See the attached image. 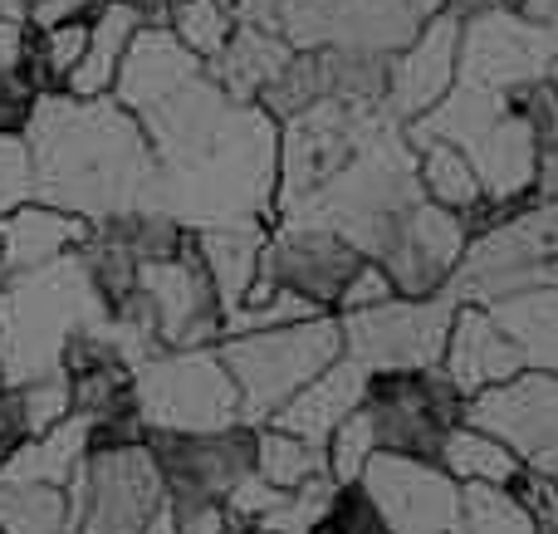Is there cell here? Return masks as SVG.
<instances>
[{
    "label": "cell",
    "instance_id": "6da1fadb",
    "mask_svg": "<svg viewBox=\"0 0 558 534\" xmlns=\"http://www.w3.org/2000/svg\"><path fill=\"white\" fill-rule=\"evenodd\" d=\"M35 202L84 221L157 206V157L147 133L113 94H39L25 128Z\"/></svg>",
    "mask_w": 558,
    "mask_h": 534
},
{
    "label": "cell",
    "instance_id": "7a4b0ae2",
    "mask_svg": "<svg viewBox=\"0 0 558 534\" xmlns=\"http://www.w3.org/2000/svg\"><path fill=\"white\" fill-rule=\"evenodd\" d=\"M108 310L88 280L78 245L0 284V368L10 388L54 378L64 343L84 329H104Z\"/></svg>",
    "mask_w": 558,
    "mask_h": 534
},
{
    "label": "cell",
    "instance_id": "3957f363",
    "mask_svg": "<svg viewBox=\"0 0 558 534\" xmlns=\"http://www.w3.org/2000/svg\"><path fill=\"white\" fill-rule=\"evenodd\" d=\"M147 451L157 457L167 486L172 534H221L226 500L255 471V427L231 422L211 432H147Z\"/></svg>",
    "mask_w": 558,
    "mask_h": 534
},
{
    "label": "cell",
    "instance_id": "277c9868",
    "mask_svg": "<svg viewBox=\"0 0 558 534\" xmlns=\"http://www.w3.org/2000/svg\"><path fill=\"white\" fill-rule=\"evenodd\" d=\"M216 353L241 392L245 422L260 427L289 392H299L343 353V329H338V314H308V319L270 324V329L226 333Z\"/></svg>",
    "mask_w": 558,
    "mask_h": 534
},
{
    "label": "cell",
    "instance_id": "5b68a950",
    "mask_svg": "<svg viewBox=\"0 0 558 534\" xmlns=\"http://www.w3.org/2000/svg\"><path fill=\"white\" fill-rule=\"evenodd\" d=\"M357 412L367 417L373 451L436 461L465 422V392L441 368H367Z\"/></svg>",
    "mask_w": 558,
    "mask_h": 534
},
{
    "label": "cell",
    "instance_id": "8992f818",
    "mask_svg": "<svg viewBox=\"0 0 558 534\" xmlns=\"http://www.w3.org/2000/svg\"><path fill=\"white\" fill-rule=\"evenodd\" d=\"M133 398L147 427L167 432H211L245 422L241 392L211 349H153L133 363Z\"/></svg>",
    "mask_w": 558,
    "mask_h": 534
},
{
    "label": "cell",
    "instance_id": "52a82bcc",
    "mask_svg": "<svg viewBox=\"0 0 558 534\" xmlns=\"http://www.w3.org/2000/svg\"><path fill=\"white\" fill-rule=\"evenodd\" d=\"M74 534H147L167 515V486L147 441L84 451L69 476Z\"/></svg>",
    "mask_w": 558,
    "mask_h": 534
},
{
    "label": "cell",
    "instance_id": "ba28073f",
    "mask_svg": "<svg viewBox=\"0 0 558 534\" xmlns=\"http://www.w3.org/2000/svg\"><path fill=\"white\" fill-rule=\"evenodd\" d=\"M456 294H392L383 304L338 314L343 353L363 368H441L446 333L456 319Z\"/></svg>",
    "mask_w": 558,
    "mask_h": 534
},
{
    "label": "cell",
    "instance_id": "9c48e42d",
    "mask_svg": "<svg viewBox=\"0 0 558 534\" xmlns=\"http://www.w3.org/2000/svg\"><path fill=\"white\" fill-rule=\"evenodd\" d=\"M373 128V104H343V98H318V104L299 108L294 118H284L275 162V216L318 192L367 143Z\"/></svg>",
    "mask_w": 558,
    "mask_h": 534
},
{
    "label": "cell",
    "instance_id": "30bf717a",
    "mask_svg": "<svg viewBox=\"0 0 558 534\" xmlns=\"http://www.w3.org/2000/svg\"><path fill=\"white\" fill-rule=\"evenodd\" d=\"M367 255L357 251L348 235H338L333 226H314V221H279L275 235L260 241V270H255L251 294L289 290L299 300H308L314 310L333 314V300L343 294V284L357 275ZM245 294V300H251ZM241 300V304H245Z\"/></svg>",
    "mask_w": 558,
    "mask_h": 534
},
{
    "label": "cell",
    "instance_id": "8fae6325",
    "mask_svg": "<svg viewBox=\"0 0 558 534\" xmlns=\"http://www.w3.org/2000/svg\"><path fill=\"white\" fill-rule=\"evenodd\" d=\"M465 422L500 437L530 471L558 486V373L524 368L465 398Z\"/></svg>",
    "mask_w": 558,
    "mask_h": 534
},
{
    "label": "cell",
    "instance_id": "7c38bea8",
    "mask_svg": "<svg viewBox=\"0 0 558 534\" xmlns=\"http://www.w3.org/2000/svg\"><path fill=\"white\" fill-rule=\"evenodd\" d=\"M363 490L383 510L392 534H465V496L461 481L436 461L373 451L357 471Z\"/></svg>",
    "mask_w": 558,
    "mask_h": 534
},
{
    "label": "cell",
    "instance_id": "4fadbf2b",
    "mask_svg": "<svg viewBox=\"0 0 558 534\" xmlns=\"http://www.w3.org/2000/svg\"><path fill=\"white\" fill-rule=\"evenodd\" d=\"M554 29L539 20L514 15V10H481V15L461 20V54H456V74L465 84L485 88H514L524 78L549 74L554 64Z\"/></svg>",
    "mask_w": 558,
    "mask_h": 534
},
{
    "label": "cell",
    "instance_id": "5bb4252c",
    "mask_svg": "<svg viewBox=\"0 0 558 534\" xmlns=\"http://www.w3.org/2000/svg\"><path fill=\"white\" fill-rule=\"evenodd\" d=\"M465 241L471 235H465L461 216L436 206L432 196H422V202L407 206L402 221L387 231V241L367 260L383 265V275L392 280L397 294H436L446 290L451 270L461 265Z\"/></svg>",
    "mask_w": 558,
    "mask_h": 534
},
{
    "label": "cell",
    "instance_id": "9a60e30c",
    "mask_svg": "<svg viewBox=\"0 0 558 534\" xmlns=\"http://www.w3.org/2000/svg\"><path fill=\"white\" fill-rule=\"evenodd\" d=\"M456 54H461V15L432 10L412 29V39L402 49H392L387 88H383V104L392 108V118L412 123L416 113H426L456 84Z\"/></svg>",
    "mask_w": 558,
    "mask_h": 534
},
{
    "label": "cell",
    "instance_id": "2e32d148",
    "mask_svg": "<svg viewBox=\"0 0 558 534\" xmlns=\"http://www.w3.org/2000/svg\"><path fill=\"white\" fill-rule=\"evenodd\" d=\"M530 363L520 359L510 339L495 329V319L481 310V304H456L451 333H446V353H441V373L456 383V388L471 398L481 388H495V383L524 373Z\"/></svg>",
    "mask_w": 558,
    "mask_h": 534
},
{
    "label": "cell",
    "instance_id": "e0dca14e",
    "mask_svg": "<svg viewBox=\"0 0 558 534\" xmlns=\"http://www.w3.org/2000/svg\"><path fill=\"white\" fill-rule=\"evenodd\" d=\"M363 378H367L363 363L348 359V353H338L324 373H314L299 392H289L265 422L279 427V432H294V437L328 441V432H333L338 422L357 408V398H363Z\"/></svg>",
    "mask_w": 558,
    "mask_h": 534
},
{
    "label": "cell",
    "instance_id": "ac0fdd59",
    "mask_svg": "<svg viewBox=\"0 0 558 534\" xmlns=\"http://www.w3.org/2000/svg\"><path fill=\"white\" fill-rule=\"evenodd\" d=\"M84 235H88L84 216L59 211V206H45V202H25L0 216V270L20 275L45 260H59V255L74 251Z\"/></svg>",
    "mask_w": 558,
    "mask_h": 534
},
{
    "label": "cell",
    "instance_id": "d6986e66",
    "mask_svg": "<svg viewBox=\"0 0 558 534\" xmlns=\"http://www.w3.org/2000/svg\"><path fill=\"white\" fill-rule=\"evenodd\" d=\"M481 310L520 349V359L530 368L558 373V284H530V290L500 294V300L481 304Z\"/></svg>",
    "mask_w": 558,
    "mask_h": 534
},
{
    "label": "cell",
    "instance_id": "ffe728a7",
    "mask_svg": "<svg viewBox=\"0 0 558 534\" xmlns=\"http://www.w3.org/2000/svg\"><path fill=\"white\" fill-rule=\"evenodd\" d=\"M255 476L270 481L279 490H308V496H328V490H333V471H328L324 441L279 432L270 422L255 427Z\"/></svg>",
    "mask_w": 558,
    "mask_h": 534
},
{
    "label": "cell",
    "instance_id": "44dd1931",
    "mask_svg": "<svg viewBox=\"0 0 558 534\" xmlns=\"http://www.w3.org/2000/svg\"><path fill=\"white\" fill-rule=\"evenodd\" d=\"M137 25H143V20H137V10L128 5V0H104V5L88 15V45H84V59L74 64V74H69L64 94H78V98L108 94Z\"/></svg>",
    "mask_w": 558,
    "mask_h": 534
},
{
    "label": "cell",
    "instance_id": "7402d4cb",
    "mask_svg": "<svg viewBox=\"0 0 558 534\" xmlns=\"http://www.w3.org/2000/svg\"><path fill=\"white\" fill-rule=\"evenodd\" d=\"M0 534H74L69 486L0 476Z\"/></svg>",
    "mask_w": 558,
    "mask_h": 534
},
{
    "label": "cell",
    "instance_id": "603a6c76",
    "mask_svg": "<svg viewBox=\"0 0 558 534\" xmlns=\"http://www.w3.org/2000/svg\"><path fill=\"white\" fill-rule=\"evenodd\" d=\"M412 147H416V182H422V192L432 196L436 206L461 216L485 196L481 172H475L471 157H465L456 143L432 137V143H412Z\"/></svg>",
    "mask_w": 558,
    "mask_h": 534
},
{
    "label": "cell",
    "instance_id": "cb8c5ba5",
    "mask_svg": "<svg viewBox=\"0 0 558 534\" xmlns=\"http://www.w3.org/2000/svg\"><path fill=\"white\" fill-rule=\"evenodd\" d=\"M441 466L451 471L456 481H481V486H510V481L524 471V461L514 457V451L505 447L500 437H490V432H481V427H471V422H461V427L451 432V441H446Z\"/></svg>",
    "mask_w": 558,
    "mask_h": 534
},
{
    "label": "cell",
    "instance_id": "d4e9b609",
    "mask_svg": "<svg viewBox=\"0 0 558 534\" xmlns=\"http://www.w3.org/2000/svg\"><path fill=\"white\" fill-rule=\"evenodd\" d=\"M308 534H392L383 520V510L373 506V496L363 490V481H338L328 490V500L318 506Z\"/></svg>",
    "mask_w": 558,
    "mask_h": 534
},
{
    "label": "cell",
    "instance_id": "484cf974",
    "mask_svg": "<svg viewBox=\"0 0 558 534\" xmlns=\"http://www.w3.org/2000/svg\"><path fill=\"white\" fill-rule=\"evenodd\" d=\"M177 39L192 49L196 59H211L216 49L231 39L235 29V10L221 5V0H177L172 5V20H167Z\"/></svg>",
    "mask_w": 558,
    "mask_h": 534
},
{
    "label": "cell",
    "instance_id": "4316f807",
    "mask_svg": "<svg viewBox=\"0 0 558 534\" xmlns=\"http://www.w3.org/2000/svg\"><path fill=\"white\" fill-rule=\"evenodd\" d=\"M465 496V534H539L524 506L505 486H481V481H461Z\"/></svg>",
    "mask_w": 558,
    "mask_h": 534
},
{
    "label": "cell",
    "instance_id": "83f0119b",
    "mask_svg": "<svg viewBox=\"0 0 558 534\" xmlns=\"http://www.w3.org/2000/svg\"><path fill=\"white\" fill-rule=\"evenodd\" d=\"M35 202V162L25 133H0V216Z\"/></svg>",
    "mask_w": 558,
    "mask_h": 534
},
{
    "label": "cell",
    "instance_id": "f1b7e54d",
    "mask_svg": "<svg viewBox=\"0 0 558 534\" xmlns=\"http://www.w3.org/2000/svg\"><path fill=\"white\" fill-rule=\"evenodd\" d=\"M39 104V88L25 78V69H0V133H25L29 113Z\"/></svg>",
    "mask_w": 558,
    "mask_h": 534
},
{
    "label": "cell",
    "instance_id": "f546056e",
    "mask_svg": "<svg viewBox=\"0 0 558 534\" xmlns=\"http://www.w3.org/2000/svg\"><path fill=\"white\" fill-rule=\"evenodd\" d=\"M392 280L383 275V265L377 260H363L357 265V275L343 284V294L333 300V314H353V310H367V304H383V300H392Z\"/></svg>",
    "mask_w": 558,
    "mask_h": 534
},
{
    "label": "cell",
    "instance_id": "4dcf8cb0",
    "mask_svg": "<svg viewBox=\"0 0 558 534\" xmlns=\"http://www.w3.org/2000/svg\"><path fill=\"white\" fill-rule=\"evenodd\" d=\"M104 0H29L25 10V25L45 29V25H59V20H88Z\"/></svg>",
    "mask_w": 558,
    "mask_h": 534
},
{
    "label": "cell",
    "instance_id": "1f68e13d",
    "mask_svg": "<svg viewBox=\"0 0 558 534\" xmlns=\"http://www.w3.org/2000/svg\"><path fill=\"white\" fill-rule=\"evenodd\" d=\"M25 15H0V69L20 64V49H25Z\"/></svg>",
    "mask_w": 558,
    "mask_h": 534
},
{
    "label": "cell",
    "instance_id": "d6a6232c",
    "mask_svg": "<svg viewBox=\"0 0 558 534\" xmlns=\"http://www.w3.org/2000/svg\"><path fill=\"white\" fill-rule=\"evenodd\" d=\"M29 0H0V15H25Z\"/></svg>",
    "mask_w": 558,
    "mask_h": 534
},
{
    "label": "cell",
    "instance_id": "836d02e7",
    "mask_svg": "<svg viewBox=\"0 0 558 534\" xmlns=\"http://www.w3.org/2000/svg\"><path fill=\"white\" fill-rule=\"evenodd\" d=\"M147 534H172V515H162V520H157V525L147 530Z\"/></svg>",
    "mask_w": 558,
    "mask_h": 534
},
{
    "label": "cell",
    "instance_id": "e575fe53",
    "mask_svg": "<svg viewBox=\"0 0 558 534\" xmlns=\"http://www.w3.org/2000/svg\"><path fill=\"white\" fill-rule=\"evenodd\" d=\"M0 284H5V270H0Z\"/></svg>",
    "mask_w": 558,
    "mask_h": 534
}]
</instances>
